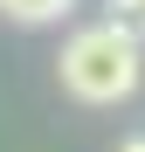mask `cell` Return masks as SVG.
Returning a JSON list of instances; mask_svg holds the SVG:
<instances>
[{
    "instance_id": "6da1fadb",
    "label": "cell",
    "mask_w": 145,
    "mask_h": 152,
    "mask_svg": "<svg viewBox=\"0 0 145 152\" xmlns=\"http://www.w3.org/2000/svg\"><path fill=\"white\" fill-rule=\"evenodd\" d=\"M55 69H62V90L69 97H83V104H117V97L138 90V69L145 62H138V42L111 35L104 21H97V28H83V35L62 42Z\"/></svg>"
},
{
    "instance_id": "7a4b0ae2",
    "label": "cell",
    "mask_w": 145,
    "mask_h": 152,
    "mask_svg": "<svg viewBox=\"0 0 145 152\" xmlns=\"http://www.w3.org/2000/svg\"><path fill=\"white\" fill-rule=\"evenodd\" d=\"M104 28L125 35V42H145V0H111L104 7Z\"/></svg>"
},
{
    "instance_id": "3957f363",
    "label": "cell",
    "mask_w": 145,
    "mask_h": 152,
    "mask_svg": "<svg viewBox=\"0 0 145 152\" xmlns=\"http://www.w3.org/2000/svg\"><path fill=\"white\" fill-rule=\"evenodd\" d=\"M0 7H7L14 21H28V28H42V21H62L76 0H0Z\"/></svg>"
},
{
    "instance_id": "277c9868",
    "label": "cell",
    "mask_w": 145,
    "mask_h": 152,
    "mask_svg": "<svg viewBox=\"0 0 145 152\" xmlns=\"http://www.w3.org/2000/svg\"><path fill=\"white\" fill-rule=\"evenodd\" d=\"M125 152H145V138H131V145H125Z\"/></svg>"
}]
</instances>
